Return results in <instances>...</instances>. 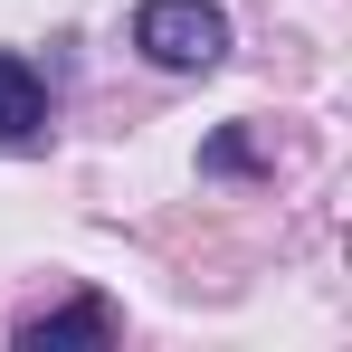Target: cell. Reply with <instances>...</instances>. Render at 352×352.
<instances>
[{
  "label": "cell",
  "mask_w": 352,
  "mask_h": 352,
  "mask_svg": "<svg viewBox=\"0 0 352 352\" xmlns=\"http://www.w3.org/2000/svg\"><path fill=\"white\" fill-rule=\"evenodd\" d=\"M133 48L172 76H210L229 58V10L219 0H143L133 10Z\"/></svg>",
  "instance_id": "6da1fadb"
},
{
  "label": "cell",
  "mask_w": 352,
  "mask_h": 352,
  "mask_svg": "<svg viewBox=\"0 0 352 352\" xmlns=\"http://www.w3.org/2000/svg\"><path fill=\"white\" fill-rule=\"evenodd\" d=\"M48 133V86L19 48H0V143H38Z\"/></svg>",
  "instance_id": "7a4b0ae2"
},
{
  "label": "cell",
  "mask_w": 352,
  "mask_h": 352,
  "mask_svg": "<svg viewBox=\"0 0 352 352\" xmlns=\"http://www.w3.org/2000/svg\"><path fill=\"white\" fill-rule=\"evenodd\" d=\"M67 343H115V314L86 295V305H67V314H29V324H19V352H67Z\"/></svg>",
  "instance_id": "3957f363"
}]
</instances>
